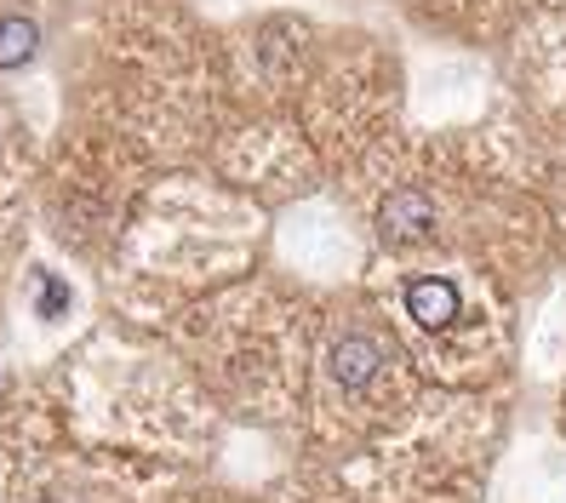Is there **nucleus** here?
<instances>
[{"mask_svg":"<svg viewBox=\"0 0 566 503\" xmlns=\"http://www.w3.org/2000/svg\"><path fill=\"white\" fill-rule=\"evenodd\" d=\"M429 223H436V207H429V195H418V189H395L384 207H378V234H384L389 247L423 241Z\"/></svg>","mask_w":566,"mask_h":503,"instance_id":"f257e3e1","label":"nucleus"},{"mask_svg":"<svg viewBox=\"0 0 566 503\" xmlns=\"http://www.w3.org/2000/svg\"><path fill=\"white\" fill-rule=\"evenodd\" d=\"M407 315L423 326V332H447L458 321V286L441 281V275H423L407 286Z\"/></svg>","mask_w":566,"mask_h":503,"instance_id":"f03ea898","label":"nucleus"},{"mask_svg":"<svg viewBox=\"0 0 566 503\" xmlns=\"http://www.w3.org/2000/svg\"><path fill=\"white\" fill-rule=\"evenodd\" d=\"M378 366H384L378 338H344L338 349H332V378H338L344 389H366L378 378Z\"/></svg>","mask_w":566,"mask_h":503,"instance_id":"7ed1b4c3","label":"nucleus"},{"mask_svg":"<svg viewBox=\"0 0 566 503\" xmlns=\"http://www.w3.org/2000/svg\"><path fill=\"white\" fill-rule=\"evenodd\" d=\"M41 46V29L29 18H0V70H23Z\"/></svg>","mask_w":566,"mask_h":503,"instance_id":"20e7f679","label":"nucleus"},{"mask_svg":"<svg viewBox=\"0 0 566 503\" xmlns=\"http://www.w3.org/2000/svg\"><path fill=\"white\" fill-rule=\"evenodd\" d=\"M63 310H70V286L52 281V286L41 292V315H63Z\"/></svg>","mask_w":566,"mask_h":503,"instance_id":"39448f33","label":"nucleus"}]
</instances>
